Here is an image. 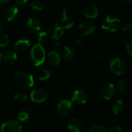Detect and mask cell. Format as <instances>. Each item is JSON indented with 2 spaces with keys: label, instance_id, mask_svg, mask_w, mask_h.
Masks as SVG:
<instances>
[{
  "label": "cell",
  "instance_id": "obj_8",
  "mask_svg": "<svg viewBox=\"0 0 132 132\" xmlns=\"http://www.w3.org/2000/svg\"><path fill=\"white\" fill-rule=\"evenodd\" d=\"M63 26H60L57 22H54L51 24L48 29V34L50 37L54 40H58L64 33Z\"/></svg>",
  "mask_w": 132,
  "mask_h": 132
},
{
  "label": "cell",
  "instance_id": "obj_1",
  "mask_svg": "<svg viewBox=\"0 0 132 132\" xmlns=\"http://www.w3.org/2000/svg\"><path fill=\"white\" fill-rule=\"evenodd\" d=\"M30 59L34 66L39 67L42 65L46 60V51L43 45H35L30 51Z\"/></svg>",
  "mask_w": 132,
  "mask_h": 132
},
{
  "label": "cell",
  "instance_id": "obj_16",
  "mask_svg": "<svg viewBox=\"0 0 132 132\" xmlns=\"http://www.w3.org/2000/svg\"><path fill=\"white\" fill-rule=\"evenodd\" d=\"M67 128L72 132H81L83 129V125L80 121H79L78 119L72 118L68 121Z\"/></svg>",
  "mask_w": 132,
  "mask_h": 132
},
{
  "label": "cell",
  "instance_id": "obj_29",
  "mask_svg": "<svg viewBox=\"0 0 132 132\" xmlns=\"http://www.w3.org/2000/svg\"><path fill=\"white\" fill-rule=\"evenodd\" d=\"M14 99L19 102H24L27 99V95L24 93H18L14 96Z\"/></svg>",
  "mask_w": 132,
  "mask_h": 132
},
{
  "label": "cell",
  "instance_id": "obj_10",
  "mask_svg": "<svg viewBox=\"0 0 132 132\" xmlns=\"http://www.w3.org/2000/svg\"><path fill=\"white\" fill-rule=\"evenodd\" d=\"M47 98V92L43 88H36L30 94V99L36 103L44 102Z\"/></svg>",
  "mask_w": 132,
  "mask_h": 132
},
{
  "label": "cell",
  "instance_id": "obj_20",
  "mask_svg": "<svg viewBox=\"0 0 132 132\" xmlns=\"http://www.w3.org/2000/svg\"><path fill=\"white\" fill-rule=\"evenodd\" d=\"M117 88L120 93L125 94L128 91V90L130 88V84L128 80H121L118 82Z\"/></svg>",
  "mask_w": 132,
  "mask_h": 132
},
{
  "label": "cell",
  "instance_id": "obj_18",
  "mask_svg": "<svg viewBox=\"0 0 132 132\" xmlns=\"http://www.w3.org/2000/svg\"><path fill=\"white\" fill-rule=\"evenodd\" d=\"M19 14V9L17 7H9L7 8L4 12V16L5 19L9 22L15 19Z\"/></svg>",
  "mask_w": 132,
  "mask_h": 132
},
{
  "label": "cell",
  "instance_id": "obj_34",
  "mask_svg": "<svg viewBox=\"0 0 132 132\" xmlns=\"http://www.w3.org/2000/svg\"><path fill=\"white\" fill-rule=\"evenodd\" d=\"M73 25H74V22H68L66 25H64L63 28L64 29H71L73 26Z\"/></svg>",
  "mask_w": 132,
  "mask_h": 132
},
{
  "label": "cell",
  "instance_id": "obj_28",
  "mask_svg": "<svg viewBox=\"0 0 132 132\" xmlns=\"http://www.w3.org/2000/svg\"><path fill=\"white\" fill-rule=\"evenodd\" d=\"M9 43V39L7 35H2L0 36V48L5 47Z\"/></svg>",
  "mask_w": 132,
  "mask_h": 132
},
{
  "label": "cell",
  "instance_id": "obj_4",
  "mask_svg": "<svg viewBox=\"0 0 132 132\" xmlns=\"http://www.w3.org/2000/svg\"><path fill=\"white\" fill-rule=\"evenodd\" d=\"M73 103L72 101L67 99L61 100L57 104V111L59 114L63 118H67L70 116L73 113Z\"/></svg>",
  "mask_w": 132,
  "mask_h": 132
},
{
  "label": "cell",
  "instance_id": "obj_21",
  "mask_svg": "<svg viewBox=\"0 0 132 132\" xmlns=\"http://www.w3.org/2000/svg\"><path fill=\"white\" fill-rule=\"evenodd\" d=\"M75 55H76L75 50L73 47H70L68 46H66L64 47V58L66 60L70 61V60H73L75 57Z\"/></svg>",
  "mask_w": 132,
  "mask_h": 132
},
{
  "label": "cell",
  "instance_id": "obj_9",
  "mask_svg": "<svg viewBox=\"0 0 132 132\" xmlns=\"http://www.w3.org/2000/svg\"><path fill=\"white\" fill-rule=\"evenodd\" d=\"M22 125L18 121L9 120L1 125V132H20Z\"/></svg>",
  "mask_w": 132,
  "mask_h": 132
},
{
  "label": "cell",
  "instance_id": "obj_26",
  "mask_svg": "<svg viewBox=\"0 0 132 132\" xmlns=\"http://www.w3.org/2000/svg\"><path fill=\"white\" fill-rule=\"evenodd\" d=\"M90 132H109V131L101 125H94L90 128Z\"/></svg>",
  "mask_w": 132,
  "mask_h": 132
},
{
  "label": "cell",
  "instance_id": "obj_30",
  "mask_svg": "<svg viewBox=\"0 0 132 132\" xmlns=\"http://www.w3.org/2000/svg\"><path fill=\"white\" fill-rule=\"evenodd\" d=\"M121 31L123 32L130 33L132 31V24L131 22H127L121 26Z\"/></svg>",
  "mask_w": 132,
  "mask_h": 132
},
{
  "label": "cell",
  "instance_id": "obj_3",
  "mask_svg": "<svg viewBox=\"0 0 132 132\" xmlns=\"http://www.w3.org/2000/svg\"><path fill=\"white\" fill-rule=\"evenodd\" d=\"M120 25L121 20L119 17L115 14H109L104 19L101 26L103 29L111 32H114L119 29Z\"/></svg>",
  "mask_w": 132,
  "mask_h": 132
},
{
  "label": "cell",
  "instance_id": "obj_31",
  "mask_svg": "<svg viewBox=\"0 0 132 132\" xmlns=\"http://www.w3.org/2000/svg\"><path fill=\"white\" fill-rule=\"evenodd\" d=\"M125 47H126V50H127L128 53L130 56L132 55V42L131 41L125 40Z\"/></svg>",
  "mask_w": 132,
  "mask_h": 132
},
{
  "label": "cell",
  "instance_id": "obj_12",
  "mask_svg": "<svg viewBox=\"0 0 132 132\" xmlns=\"http://www.w3.org/2000/svg\"><path fill=\"white\" fill-rule=\"evenodd\" d=\"M72 102H75L78 104H84L87 101V93L83 90H76L71 97Z\"/></svg>",
  "mask_w": 132,
  "mask_h": 132
},
{
  "label": "cell",
  "instance_id": "obj_11",
  "mask_svg": "<svg viewBox=\"0 0 132 132\" xmlns=\"http://www.w3.org/2000/svg\"><path fill=\"white\" fill-rule=\"evenodd\" d=\"M96 28H97L96 24L90 21L84 22L79 26V29L83 36L90 35L96 30Z\"/></svg>",
  "mask_w": 132,
  "mask_h": 132
},
{
  "label": "cell",
  "instance_id": "obj_23",
  "mask_svg": "<svg viewBox=\"0 0 132 132\" xmlns=\"http://www.w3.org/2000/svg\"><path fill=\"white\" fill-rule=\"evenodd\" d=\"M70 11L68 10V9H66V8H63L62 9L60 13V20L63 22H69L70 19Z\"/></svg>",
  "mask_w": 132,
  "mask_h": 132
},
{
  "label": "cell",
  "instance_id": "obj_2",
  "mask_svg": "<svg viewBox=\"0 0 132 132\" xmlns=\"http://www.w3.org/2000/svg\"><path fill=\"white\" fill-rule=\"evenodd\" d=\"M14 80L16 85L23 89H28L34 85L33 77L26 72L16 73L14 76Z\"/></svg>",
  "mask_w": 132,
  "mask_h": 132
},
{
  "label": "cell",
  "instance_id": "obj_19",
  "mask_svg": "<svg viewBox=\"0 0 132 132\" xmlns=\"http://www.w3.org/2000/svg\"><path fill=\"white\" fill-rule=\"evenodd\" d=\"M124 108H125V104H124L123 101L117 100L112 106V112L116 115L120 114L123 111Z\"/></svg>",
  "mask_w": 132,
  "mask_h": 132
},
{
  "label": "cell",
  "instance_id": "obj_36",
  "mask_svg": "<svg viewBox=\"0 0 132 132\" xmlns=\"http://www.w3.org/2000/svg\"><path fill=\"white\" fill-rule=\"evenodd\" d=\"M10 0H0V8L5 6V5H7L9 3Z\"/></svg>",
  "mask_w": 132,
  "mask_h": 132
},
{
  "label": "cell",
  "instance_id": "obj_17",
  "mask_svg": "<svg viewBox=\"0 0 132 132\" xmlns=\"http://www.w3.org/2000/svg\"><path fill=\"white\" fill-rule=\"evenodd\" d=\"M30 46H31V43L28 39H20L18 41H16L15 43L14 44L15 49L21 52L26 51L30 47Z\"/></svg>",
  "mask_w": 132,
  "mask_h": 132
},
{
  "label": "cell",
  "instance_id": "obj_7",
  "mask_svg": "<svg viewBox=\"0 0 132 132\" xmlns=\"http://www.w3.org/2000/svg\"><path fill=\"white\" fill-rule=\"evenodd\" d=\"M17 60V54L12 50H6L0 53V63L11 65Z\"/></svg>",
  "mask_w": 132,
  "mask_h": 132
},
{
  "label": "cell",
  "instance_id": "obj_15",
  "mask_svg": "<svg viewBox=\"0 0 132 132\" xmlns=\"http://www.w3.org/2000/svg\"><path fill=\"white\" fill-rule=\"evenodd\" d=\"M84 15L88 19H96L98 16V9L94 5H88L84 9Z\"/></svg>",
  "mask_w": 132,
  "mask_h": 132
},
{
  "label": "cell",
  "instance_id": "obj_35",
  "mask_svg": "<svg viewBox=\"0 0 132 132\" xmlns=\"http://www.w3.org/2000/svg\"><path fill=\"white\" fill-rule=\"evenodd\" d=\"M15 1L16 4H18V5H25L29 2V0H15Z\"/></svg>",
  "mask_w": 132,
  "mask_h": 132
},
{
  "label": "cell",
  "instance_id": "obj_13",
  "mask_svg": "<svg viewBox=\"0 0 132 132\" xmlns=\"http://www.w3.org/2000/svg\"><path fill=\"white\" fill-rule=\"evenodd\" d=\"M26 26L33 32L40 31L43 27L42 21L38 18H29L26 22Z\"/></svg>",
  "mask_w": 132,
  "mask_h": 132
},
{
  "label": "cell",
  "instance_id": "obj_24",
  "mask_svg": "<svg viewBox=\"0 0 132 132\" xmlns=\"http://www.w3.org/2000/svg\"><path fill=\"white\" fill-rule=\"evenodd\" d=\"M50 75H51V73L49 70H46V69H43L39 71V75H38V79L40 81H44V80H48L50 77Z\"/></svg>",
  "mask_w": 132,
  "mask_h": 132
},
{
  "label": "cell",
  "instance_id": "obj_38",
  "mask_svg": "<svg viewBox=\"0 0 132 132\" xmlns=\"http://www.w3.org/2000/svg\"><path fill=\"white\" fill-rule=\"evenodd\" d=\"M123 2H131V0H122Z\"/></svg>",
  "mask_w": 132,
  "mask_h": 132
},
{
  "label": "cell",
  "instance_id": "obj_25",
  "mask_svg": "<svg viewBox=\"0 0 132 132\" xmlns=\"http://www.w3.org/2000/svg\"><path fill=\"white\" fill-rule=\"evenodd\" d=\"M31 6L33 9L36 11H40L43 9L44 4L42 0H33L31 2Z\"/></svg>",
  "mask_w": 132,
  "mask_h": 132
},
{
  "label": "cell",
  "instance_id": "obj_27",
  "mask_svg": "<svg viewBox=\"0 0 132 132\" xmlns=\"http://www.w3.org/2000/svg\"><path fill=\"white\" fill-rule=\"evenodd\" d=\"M48 34L46 32L41 31L38 33V44L43 45L47 41Z\"/></svg>",
  "mask_w": 132,
  "mask_h": 132
},
{
  "label": "cell",
  "instance_id": "obj_5",
  "mask_svg": "<svg viewBox=\"0 0 132 132\" xmlns=\"http://www.w3.org/2000/svg\"><path fill=\"white\" fill-rule=\"evenodd\" d=\"M109 67H110V70L118 76L123 75L126 72V70H127V65L125 63V61L118 57L113 59L110 62Z\"/></svg>",
  "mask_w": 132,
  "mask_h": 132
},
{
  "label": "cell",
  "instance_id": "obj_14",
  "mask_svg": "<svg viewBox=\"0 0 132 132\" xmlns=\"http://www.w3.org/2000/svg\"><path fill=\"white\" fill-rule=\"evenodd\" d=\"M47 62L49 63L50 65L53 67H56L60 63L61 57L56 49H54V50L49 53L47 56Z\"/></svg>",
  "mask_w": 132,
  "mask_h": 132
},
{
  "label": "cell",
  "instance_id": "obj_22",
  "mask_svg": "<svg viewBox=\"0 0 132 132\" xmlns=\"http://www.w3.org/2000/svg\"><path fill=\"white\" fill-rule=\"evenodd\" d=\"M32 116V113L28 109H25L21 111L19 114H18V120L21 122H24V121H27L30 119Z\"/></svg>",
  "mask_w": 132,
  "mask_h": 132
},
{
  "label": "cell",
  "instance_id": "obj_37",
  "mask_svg": "<svg viewBox=\"0 0 132 132\" xmlns=\"http://www.w3.org/2000/svg\"><path fill=\"white\" fill-rule=\"evenodd\" d=\"M2 29H3V23H2V22L0 20V31H2Z\"/></svg>",
  "mask_w": 132,
  "mask_h": 132
},
{
  "label": "cell",
  "instance_id": "obj_6",
  "mask_svg": "<svg viewBox=\"0 0 132 132\" xmlns=\"http://www.w3.org/2000/svg\"><path fill=\"white\" fill-rule=\"evenodd\" d=\"M116 93V88L114 84L111 83L103 84L99 89L100 96L104 100L111 99Z\"/></svg>",
  "mask_w": 132,
  "mask_h": 132
},
{
  "label": "cell",
  "instance_id": "obj_32",
  "mask_svg": "<svg viewBox=\"0 0 132 132\" xmlns=\"http://www.w3.org/2000/svg\"><path fill=\"white\" fill-rule=\"evenodd\" d=\"M109 132H123V128L121 126H114L111 128Z\"/></svg>",
  "mask_w": 132,
  "mask_h": 132
},
{
  "label": "cell",
  "instance_id": "obj_33",
  "mask_svg": "<svg viewBox=\"0 0 132 132\" xmlns=\"http://www.w3.org/2000/svg\"><path fill=\"white\" fill-rule=\"evenodd\" d=\"M75 44L77 45V46H80L84 42V38H83V36H78L75 39Z\"/></svg>",
  "mask_w": 132,
  "mask_h": 132
}]
</instances>
